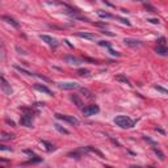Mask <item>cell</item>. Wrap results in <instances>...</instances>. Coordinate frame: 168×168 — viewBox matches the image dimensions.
I'll use <instances>...</instances> for the list:
<instances>
[{"mask_svg": "<svg viewBox=\"0 0 168 168\" xmlns=\"http://www.w3.org/2000/svg\"><path fill=\"white\" fill-rule=\"evenodd\" d=\"M22 116L20 118V124L26 128H33V118L37 114V110H34L33 108H21Z\"/></svg>", "mask_w": 168, "mask_h": 168, "instance_id": "1", "label": "cell"}, {"mask_svg": "<svg viewBox=\"0 0 168 168\" xmlns=\"http://www.w3.org/2000/svg\"><path fill=\"white\" fill-rule=\"evenodd\" d=\"M114 124L117 126H119V128H122V129H131L133 126L135 125V121H133L130 117L128 116H124V114H119V116H116L114 117Z\"/></svg>", "mask_w": 168, "mask_h": 168, "instance_id": "2", "label": "cell"}, {"mask_svg": "<svg viewBox=\"0 0 168 168\" xmlns=\"http://www.w3.org/2000/svg\"><path fill=\"white\" fill-rule=\"evenodd\" d=\"M82 110H83V116H84V117H91V116L97 114V113L100 112V108H99V105L92 104V105L84 106Z\"/></svg>", "mask_w": 168, "mask_h": 168, "instance_id": "3", "label": "cell"}, {"mask_svg": "<svg viewBox=\"0 0 168 168\" xmlns=\"http://www.w3.org/2000/svg\"><path fill=\"white\" fill-rule=\"evenodd\" d=\"M55 117L58 119H61V121H64V122H68L74 126H77L79 125V121H77V118H75L74 116H68V114H61V113H57Z\"/></svg>", "mask_w": 168, "mask_h": 168, "instance_id": "4", "label": "cell"}, {"mask_svg": "<svg viewBox=\"0 0 168 168\" xmlns=\"http://www.w3.org/2000/svg\"><path fill=\"white\" fill-rule=\"evenodd\" d=\"M0 88H2V91L5 93V95H12V92H13V89H12L11 84L4 79V76L2 75V72H0Z\"/></svg>", "mask_w": 168, "mask_h": 168, "instance_id": "5", "label": "cell"}, {"mask_svg": "<svg viewBox=\"0 0 168 168\" xmlns=\"http://www.w3.org/2000/svg\"><path fill=\"white\" fill-rule=\"evenodd\" d=\"M57 86L61 88V89H66V91L79 88V84L75 83V82H59V83H57Z\"/></svg>", "mask_w": 168, "mask_h": 168, "instance_id": "6", "label": "cell"}, {"mask_svg": "<svg viewBox=\"0 0 168 168\" xmlns=\"http://www.w3.org/2000/svg\"><path fill=\"white\" fill-rule=\"evenodd\" d=\"M40 38L44 41V42H46V44L49 45V46H51V47H57L58 46V41L55 38L50 37V35H47V34H41Z\"/></svg>", "mask_w": 168, "mask_h": 168, "instance_id": "7", "label": "cell"}, {"mask_svg": "<svg viewBox=\"0 0 168 168\" xmlns=\"http://www.w3.org/2000/svg\"><path fill=\"white\" fill-rule=\"evenodd\" d=\"M33 88L37 89V91H40V92H42V93H46V95H49V96H54V93L46 86H44V84H34Z\"/></svg>", "mask_w": 168, "mask_h": 168, "instance_id": "8", "label": "cell"}, {"mask_svg": "<svg viewBox=\"0 0 168 168\" xmlns=\"http://www.w3.org/2000/svg\"><path fill=\"white\" fill-rule=\"evenodd\" d=\"M0 19H2L3 21H5V22H8V24H11V25L12 26H13V28H20V24L19 22H17L15 19H13V17H11V16H2V17H0Z\"/></svg>", "mask_w": 168, "mask_h": 168, "instance_id": "9", "label": "cell"}, {"mask_svg": "<svg viewBox=\"0 0 168 168\" xmlns=\"http://www.w3.org/2000/svg\"><path fill=\"white\" fill-rule=\"evenodd\" d=\"M125 44L130 46V47H138V46H143V42L142 41H138V40H133V38H126L125 40Z\"/></svg>", "mask_w": 168, "mask_h": 168, "instance_id": "10", "label": "cell"}, {"mask_svg": "<svg viewBox=\"0 0 168 168\" xmlns=\"http://www.w3.org/2000/svg\"><path fill=\"white\" fill-rule=\"evenodd\" d=\"M76 35H77V37H80V38L89 40V41H93V40H96V37H97L96 34H92V33H86V32H79V33H76Z\"/></svg>", "mask_w": 168, "mask_h": 168, "instance_id": "11", "label": "cell"}, {"mask_svg": "<svg viewBox=\"0 0 168 168\" xmlns=\"http://www.w3.org/2000/svg\"><path fill=\"white\" fill-rule=\"evenodd\" d=\"M154 50H155V53H156V54H159V55H163V57H166L167 54H168L167 47L166 46H161V45H158Z\"/></svg>", "mask_w": 168, "mask_h": 168, "instance_id": "12", "label": "cell"}, {"mask_svg": "<svg viewBox=\"0 0 168 168\" xmlns=\"http://www.w3.org/2000/svg\"><path fill=\"white\" fill-rule=\"evenodd\" d=\"M71 100H72V103L77 108H79V109H83V101L79 99V96H77V95H72V96H71Z\"/></svg>", "mask_w": 168, "mask_h": 168, "instance_id": "13", "label": "cell"}, {"mask_svg": "<svg viewBox=\"0 0 168 168\" xmlns=\"http://www.w3.org/2000/svg\"><path fill=\"white\" fill-rule=\"evenodd\" d=\"M97 15L101 17V19H116L114 15L108 13V12H104V11H97Z\"/></svg>", "mask_w": 168, "mask_h": 168, "instance_id": "14", "label": "cell"}, {"mask_svg": "<svg viewBox=\"0 0 168 168\" xmlns=\"http://www.w3.org/2000/svg\"><path fill=\"white\" fill-rule=\"evenodd\" d=\"M67 62H70V63H72V64H79L80 62H82V58H76V57H71V55H67L64 58Z\"/></svg>", "mask_w": 168, "mask_h": 168, "instance_id": "15", "label": "cell"}, {"mask_svg": "<svg viewBox=\"0 0 168 168\" xmlns=\"http://www.w3.org/2000/svg\"><path fill=\"white\" fill-rule=\"evenodd\" d=\"M116 80H117V82H121V83H124V84H128V86H131V84H130V80H129L125 75H122V74L117 75V76H116Z\"/></svg>", "mask_w": 168, "mask_h": 168, "instance_id": "16", "label": "cell"}, {"mask_svg": "<svg viewBox=\"0 0 168 168\" xmlns=\"http://www.w3.org/2000/svg\"><path fill=\"white\" fill-rule=\"evenodd\" d=\"M41 143L44 145L45 147H46V151H49V152H51V151H55V146H53L51 143H49V142H46V141H41Z\"/></svg>", "mask_w": 168, "mask_h": 168, "instance_id": "17", "label": "cell"}, {"mask_svg": "<svg viewBox=\"0 0 168 168\" xmlns=\"http://www.w3.org/2000/svg\"><path fill=\"white\" fill-rule=\"evenodd\" d=\"M80 91H82V93L86 96L87 99H93V93H92L91 91H88L87 88H80Z\"/></svg>", "mask_w": 168, "mask_h": 168, "instance_id": "18", "label": "cell"}, {"mask_svg": "<svg viewBox=\"0 0 168 168\" xmlns=\"http://www.w3.org/2000/svg\"><path fill=\"white\" fill-rule=\"evenodd\" d=\"M77 74L80 76H89V70L88 68H79L77 70Z\"/></svg>", "mask_w": 168, "mask_h": 168, "instance_id": "19", "label": "cell"}, {"mask_svg": "<svg viewBox=\"0 0 168 168\" xmlns=\"http://www.w3.org/2000/svg\"><path fill=\"white\" fill-rule=\"evenodd\" d=\"M82 61H84V62H89V63H93V64H99V61H96V59H93V58H89V57H83V58H82Z\"/></svg>", "mask_w": 168, "mask_h": 168, "instance_id": "20", "label": "cell"}, {"mask_svg": "<svg viewBox=\"0 0 168 168\" xmlns=\"http://www.w3.org/2000/svg\"><path fill=\"white\" fill-rule=\"evenodd\" d=\"M154 152H155V154H156V155H158V156H159V159H160V160H164V154H163V152H161V151H160V150H159V148H156V147H154Z\"/></svg>", "mask_w": 168, "mask_h": 168, "instance_id": "21", "label": "cell"}, {"mask_svg": "<svg viewBox=\"0 0 168 168\" xmlns=\"http://www.w3.org/2000/svg\"><path fill=\"white\" fill-rule=\"evenodd\" d=\"M54 126H55V129H57L58 131H61V133H63V134H68V130H66L64 128H62V126H61V125H58V124H55V125H54Z\"/></svg>", "mask_w": 168, "mask_h": 168, "instance_id": "22", "label": "cell"}, {"mask_svg": "<svg viewBox=\"0 0 168 168\" xmlns=\"http://www.w3.org/2000/svg\"><path fill=\"white\" fill-rule=\"evenodd\" d=\"M99 45H100V46H103V47H106V49H109V47H112L109 42H106V41H100V42H99Z\"/></svg>", "mask_w": 168, "mask_h": 168, "instance_id": "23", "label": "cell"}, {"mask_svg": "<svg viewBox=\"0 0 168 168\" xmlns=\"http://www.w3.org/2000/svg\"><path fill=\"white\" fill-rule=\"evenodd\" d=\"M0 151H13V148H12V147H8V146L0 145Z\"/></svg>", "mask_w": 168, "mask_h": 168, "instance_id": "24", "label": "cell"}, {"mask_svg": "<svg viewBox=\"0 0 168 168\" xmlns=\"http://www.w3.org/2000/svg\"><path fill=\"white\" fill-rule=\"evenodd\" d=\"M108 50H109V53L112 54V55H114V57H119V55H121V54H119L118 51H114V50H113L112 47H109V49H108Z\"/></svg>", "mask_w": 168, "mask_h": 168, "instance_id": "25", "label": "cell"}, {"mask_svg": "<svg viewBox=\"0 0 168 168\" xmlns=\"http://www.w3.org/2000/svg\"><path fill=\"white\" fill-rule=\"evenodd\" d=\"M158 45H161V46H166V38L164 37H160L158 40Z\"/></svg>", "mask_w": 168, "mask_h": 168, "instance_id": "26", "label": "cell"}, {"mask_svg": "<svg viewBox=\"0 0 168 168\" xmlns=\"http://www.w3.org/2000/svg\"><path fill=\"white\" fill-rule=\"evenodd\" d=\"M143 139H145V141H147L148 143H151V145H152V146H156V145H158V143H156V142H154V141H151V139H150V138H148V137H143Z\"/></svg>", "mask_w": 168, "mask_h": 168, "instance_id": "27", "label": "cell"}, {"mask_svg": "<svg viewBox=\"0 0 168 168\" xmlns=\"http://www.w3.org/2000/svg\"><path fill=\"white\" fill-rule=\"evenodd\" d=\"M95 25L96 26H101V28H105L108 24H105V22H95Z\"/></svg>", "mask_w": 168, "mask_h": 168, "instance_id": "28", "label": "cell"}, {"mask_svg": "<svg viewBox=\"0 0 168 168\" xmlns=\"http://www.w3.org/2000/svg\"><path fill=\"white\" fill-rule=\"evenodd\" d=\"M155 89H158V91H160V92H163V93H167V89H164V88H161V87H159V86H155Z\"/></svg>", "mask_w": 168, "mask_h": 168, "instance_id": "29", "label": "cell"}, {"mask_svg": "<svg viewBox=\"0 0 168 168\" xmlns=\"http://www.w3.org/2000/svg\"><path fill=\"white\" fill-rule=\"evenodd\" d=\"M145 8H146V9H150V12H155V8L152 7V5H148V4H146V5H145Z\"/></svg>", "mask_w": 168, "mask_h": 168, "instance_id": "30", "label": "cell"}, {"mask_svg": "<svg viewBox=\"0 0 168 168\" xmlns=\"http://www.w3.org/2000/svg\"><path fill=\"white\" fill-rule=\"evenodd\" d=\"M147 21H150V22H152V24H159V20H158V19H148Z\"/></svg>", "mask_w": 168, "mask_h": 168, "instance_id": "31", "label": "cell"}, {"mask_svg": "<svg viewBox=\"0 0 168 168\" xmlns=\"http://www.w3.org/2000/svg\"><path fill=\"white\" fill-rule=\"evenodd\" d=\"M135 2H145V0H135Z\"/></svg>", "mask_w": 168, "mask_h": 168, "instance_id": "32", "label": "cell"}]
</instances>
